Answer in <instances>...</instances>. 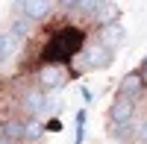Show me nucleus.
I'll return each instance as SVG.
<instances>
[{
    "instance_id": "1",
    "label": "nucleus",
    "mask_w": 147,
    "mask_h": 144,
    "mask_svg": "<svg viewBox=\"0 0 147 144\" xmlns=\"http://www.w3.org/2000/svg\"><path fill=\"white\" fill-rule=\"evenodd\" d=\"M82 41H85V32L82 30H77V27L59 30L56 35H50V41H47V47H44V62L47 65L68 62V59H74V53L82 47Z\"/></svg>"
},
{
    "instance_id": "2",
    "label": "nucleus",
    "mask_w": 147,
    "mask_h": 144,
    "mask_svg": "<svg viewBox=\"0 0 147 144\" xmlns=\"http://www.w3.org/2000/svg\"><path fill=\"white\" fill-rule=\"evenodd\" d=\"M38 82H41V88H47V91H59L65 85V71L59 65H44L41 74H38Z\"/></svg>"
},
{
    "instance_id": "3",
    "label": "nucleus",
    "mask_w": 147,
    "mask_h": 144,
    "mask_svg": "<svg viewBox=\"0 0 147 144\" xmlns=\"http://www.w3.org/2000/svg\"><path fill=\"white\" fill-rule=\"evenodd\" d=\"M124 27H121V24H106L103 27V35H100V47L103 50H109V47H118L121 41H124Z\"/></svg>"
},
{
    "instance_id": "4",
    "label": "nucleus",
    "mask_w": 147,
    "mask_h": 144,
    "mask_svg": "<svg viewBox=\"0 0 147 144\" xmlns=\"http://www.w3.org/2000/svg\"><path fill=\"white\" fill-rule=\"evenodd\" d=\"M141 91H144V79H141L138 74H129V77H124V82H121V97L132 100V97H138Z\"/></svg>"
},
{
    "instance_id": "5",
    "label": "nucleus",
    "mask_w": 147,
    "mask_h": 144,
    "mask_svg": "<svg viewBox=\"0 0 147 144\" xmlns=\"http://www.w3.org/2000/svg\"><path fill=\"white\" fill-rule=\"evenodd\" d=\"M18 9H21V18H27L32 24V21H38V18H44L50 12V3H21Z\"/></svg>"
},
{
    "instance_id": "6",
    "label": "nucleus",
    "mask_w": 147,
    "mask_h": 144,
    "mask_svg": "<svg viewBox=\"0 0 147 144\" xmlns=\"http://www.w3.org/2000/svg\"><path fill=\"white\" fill-rule=\"evenodd\" d=\"M15 50H18V38H15L9 30H6V32H0V65H3L6 59L15 56Z\"/></svg>"
},
{
    "instance_id": "7",
    "label": "nucleus",
    "mask_w": 147,
    "mask_h": 144,
    "mask_svg": "<svg viewBox=\"0 0 147 144\" xmlns=\"http://www.w3.org/2000/svg\"><path fill=\"white\" fill-rule=\"evenodd\" d=\"M24 109H27L30 115H38V112L44 109V91H41V88L27 91V97H24Z\"/></svg>"
},
{
    "instance_id": "8",
    "label": "nucleus",
    "mask_w": 147,
    "mask_h": 144,
    "mask_svg": "<svg viewBox=\"0 0 147 144\" xmlns=\"http://www.w3.org/2000/svg\"><path fill=\"white\" fill-rule=\"evenodd\" d=\"M129 115H132V100H127V97H121V94H118V100H115V106H112V121L127 124Z\"/></svg>"
},
{
    "instance_id": "9",
    "label": "nucleus",
    "mask_w": 147,
    "mask_h": 144,
    "mask_svg": "<svg viewBox=\"0 0 147 144\" xmlns=\"http://www.w3.org/2000/svg\"><path fill=\"white\" fill-rule=\"evenodd\" d=\"M0 129H3L0 138H6V141H12V144H15V141H24V121H6Z\"/></svg>"
},
{
    "instance_id": "10",
    "label": "nucleus",
    "mask_w": 147,
    "mask_h": 144,
    "mask_svg": "<svg viewBox=\"0 0 147 144\" xmlns=\"http://www.w3.org/2000/svg\"><path fill=\"white\" fill-rule=\"evenodd\" d=\"M106 65H109V50L91 47V50L85 53V68H106Z\"/></svg>"
},
{
    "instance_id": "11",
    "label": "nucleus",
    "mask_w": 147,
    "mask_h": 144,
    "mask_svg": "<svg viewBox=\"0 0 147 144\" xmlns=\"http://www.w3.org/2000/svg\"><path fill=\"white\" fill-rule=\"evenodd\" d=\"M30 30H32V24H30L27 18H15V21H12V30H9V32L21 41V38H27V35H30Z\"/></svg>"
},
{
    "instance_id": "12",
    "label": "nucleus",
    "mask_w": 147,
    "mask_h": 144,
    "mask_svg": "<svg viewBox=\"0 0 147 144\" xmlns=\"http://www.w3.org/2000/svg\"><path fill=\"white\" fill-rule=\"evenodd\" d=\"M41 124L38 121H30V124H24V141H38L41 138Z\"/></svg>"
},
{
    "instance_id": "13",
    "label": "nucleus",
    "mask_w": 147,
    "mask_h": 144,
    "mask_svg": "<svg viewBox=\"0 0 147 144\" xmlns=\"http://www.w3.org/2000/svg\"><path fill=\"white\" fill-rule=\"evenodd\" d=\"M112 135H115V138H124V141H127V138H129V127H127V124H121V127L115 124V127H112Z\"/></svg>"
},
{
    "instance_id": "14",
    "label": "nucleus",
    "mask_w": 147,
    "mask_h": 144,
    "mask_svg": "<svg viewBox=\"0 0 147 144\" xmlns=\"http://www.w3.org/2000/svg\"><path fill=\"white\" fill-rule=\"evenodd\" d=\"M115 12H118L115 6H103V9H100V21H112V18H115Z\"/></svg>"
},
{
    "instance_id": "15",
    "label": "nucleus",
    "mask_w": 147,
    "mask_h": 144,
    "mask_svg": "<svg viewBox=\"0 0 147 144\" xmlns=\"http://www.w3.org/2000/svg\"><path fill=\"white\" fill-rule=\"evenodd\" d=\"M138 138H141V141H144V144H147V121H144V124H141V127H138Z\"/></svg>"
},
{
    "instance_id": "16",
    "label": "nucleus",
    "mask_w": 147,
    "mask_h": 144,
    "mask_svg": "<svg viewBox=\"0 0 147 144\" xmlns=\"http://www.w3.org/2000/svg\"><path fill=\"white\" fill-rule=\"evenodd\" d=\"M0 144H12V141H6V138H0Z\"/></svg>"
},
{
    "instance_id": "17",
    "label": "nucleus",
    "mask_w": 147,
    "mask_h": 144,
    "mask_svg": "<svg viewBox=\"0 0 147 144\" xmlns=\"http://www.w3.org/2000/svg\"><path fill=\"white\" fill-rule=\"evenodd\" d=\"M144 77H147V68H144Z\"/></svg>"
}]
</instances>
